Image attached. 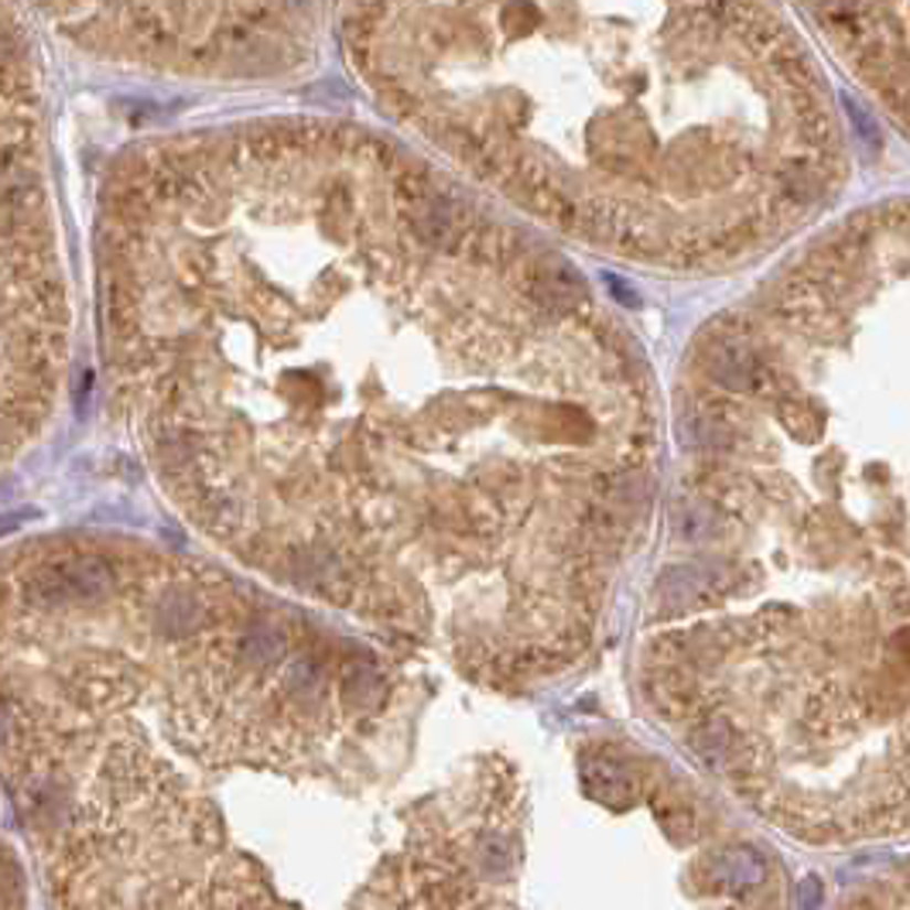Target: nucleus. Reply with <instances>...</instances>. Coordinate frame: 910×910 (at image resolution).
Listing matches in <instances>:
<instances>
[{
	"instance_id": "nucleus-2",
	"label": "nucleus",
	"mask_w": 910,
	"mask_h": 910,
	"mask_svg": "<svg viewBox=\"0 0 910 910\" xmlns=\"http://www.w3.org/2000/svg\"><path fill=\"white\" fill-rule=\"evenodd\" d=\"M691 750L712 766H722L740 750V737L726 719H709L691 732Z\"/></svg>"
},
{
	"instance_id": "nucleus-5",
	"label": "nucleus",
	"mask_w": 910,
	"mask_h": 910,
	"mask_svg": "<svg viewBox=\"0 0 910 910\" xmlns=\"http://www.w3.org/2000/svg\"><path fill=\"white\" fill-rule=\"evenodd\" d=\"M709 589V579L702 569H671V572H664L660 575V592H664V600H668L671 606H685L688 600H695L698 592Z\"/></svg>"
},
{
	"instance_id": "nucleus-3",
	"label": "nucleus",
	"mask_w": 910,
	"mask_h": 910,
	"mask_svg": "<svg viewBox=\"0 0 910 910\" xmlns=\"http://www.w3.org/2000/svg\"><path fill=\"white\" fill-rule=\"evenodd\" d=\"M582 784H585V794L589 797H596V801H626L629 794H634V784H629L626 774H620V770L606 760H589L585 770H582Z\"/></svg>"
},
{
	"instance_id": "nucleus-1",
	"label": "nucleus",
	"mask_w": 910,
	"mask_h": 910,
	"mask_svg": "<svg viewBox=\"0 0 910 910\" xmlns=\"http://www.w3.org/2000/svg\"><path fill=\"white\" fill-rule=\"evenodd\" d=\"M401 681L329 610L134 538L0 554V791L52 910H479L388 797Z\"/></svg>"
},
{
	"instance_id": "nucleus-4",
	"label": "nucleus",
	"mask_w": 910,
	"mask_h": 910,
	"mask_svg": "<svg viewBox=\"0 0 910 910\" xmlns=\"http://www.w3.org/2000/svg\"><path fill=\"white\" fill-rule=\"evenodd\" d=\"M716 877L719 883H726L729 890H747L763 883L766 877V863L750 853V849H729L719 863H716Z\"/></svg>"
},
{
	"instance_id": "nucleus-6",
	"label": "nucleus",
	"mask_w": 910,
	"mask_h": 910,
	"mask_svg": "<svg viewBox=\"0 0 910 910\" xmlns=\"http://www.w3.org/2000/svg\"><path fill=\"white\" fill-rule=\"evenodd\" d=\"M818 903H822V883L804 880L797 890V910H818Z\"/></svg>"
}]
</instances>
